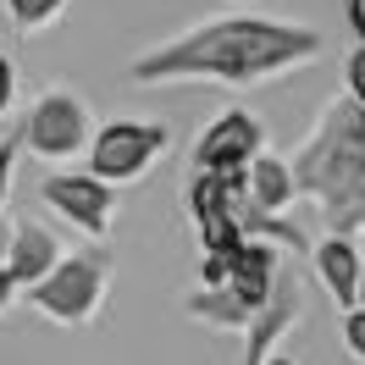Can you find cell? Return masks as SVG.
I'll return each instance as SVG.
<instances>
[{
    "label": "cell",
    "mask_w": 365,
    "mask_h": 365,
    "mask_svg": "<svg viewBox=\"0 0 365 365\" xmlns=\"http://www.w3.org/2000/svg\"><path fill=\"white\" fill-rule=\"evenodd\" d=\"M327 56L321 28L277 23V17H216L144 50L128 61L138 89H178V83H210V89H266L288 72H304Z\"/></svg>",
    "instance_id": "6da1fadb"
},
{
    "label": "cell",
    "mask_w": 365,
    "mask_h": 365,
    "mask_svg": "<svg viewBox=\"0 0 365 365\" xmlns=\"http://www.w3.org/2000/svg\"><path fill=\"white\" fill-rule=\"evenodd\" d=\"M294 200H316L327 227L338 238H354L365 227V106L349 94L327 100L316 133L288 160Z\"/></svg>",
    "instance_id": "7a4b0ae2"
},
{
    "label": "cell",
    "mask_w": 365,
    "mask_h": 365,
    "mask_svg": "<svg viewBox=\"0 0 365 365\" xmlns=\"http://www.w3.org/2000/svg\"><path fill=\"white\" fill-rule=\"evenodd\" d=\"M23 294H28V304L45 321H56V327H89V321L100 316L106 294H111V266H106L100 250L61 255V260L50 266V277H39Z\"/></svg>",
    "instance_id": "3957f363"
},
{
    "label": "cell",
    "mask_w": 365,
    "mask_h": 365,
    "mask_svg": "<svg viewBox=\"0 0 365 365\" xmlns=\"http://www.w3.org/2000/svg\"><path fill=\"white\" fill-rule=\"evenodd\" d=\"M89 138H94V116L72 89H45L17 122V150H28L34 160H50V166L83 155Z\"/></svg>",
    "instance_id": "277c9868"
},
{
    "label": "cell",
    "mask_w": 365,
    "mask_h": 365,
    "mask_svg": "<svg viewBox=\"0 0 365 365\" xmlns=\"http://www.w3.org/2000/svg\"><path fill=\"white\" fill-rule=\"evenodd\" d=\"M172 150V128L166 122H106L89 138V178H100L106 188L138 182L160 155Z\"/></svg>",
    "instance_id": "5b68a950"
},
{
    "label": "cell",
    "mask_w": 365,
    "mask_h": 365,
    "mask_svg": "<svg viewBox=\"0 0 365 365\" xmlns=\"http://www.w3.org/2000/svg\"><path fill=\"white\" fill-rule=\"evenodd\" d=\"M188 222L200 232V250L238 244V205H244V172H194L182 188Z\"/></svg>",
    "instance_id": "8992f818"
},
{
    "label": "cell",
    "mask_w": 365,
    "mask_h": 365,
    "mask_svg": "<svg viewBox=\"0 0 365 365\" xmlns=\"http://www.w3.org/2000/svg\"><path fill=\"white\" fill-rule=\"evenodd\" d=\"M39 200L56 216H67L78 232H89V238H106L111 222H116V188H106L89 172H50L39 182Z\"/></svg>",
    "instance_id": "52a82bcc"
},
{
    "label": "cell",
    "mask_w": 365,
    "mask_h": 365,
    "mask_svg": "<svg viewBox=\"0 0 365 365\" xmlns=\"http://www.w3.org/2000/svg\"><path fill=\"white\" fill-rule=\"evenodd\" d=\"M299 316H304V282H299V272L282 260V272H277L266 304H260V310L250 316V327H244V365H260V360H266L277 343L299 327Z\"/></svg>",
    "instance_id": "ba28073f"
},
{
    "label": "cell",
    "mask_w": 365,
    "mask_h": 365,
    "mask_svg": "<svg viewBox=\"0 0 365 365\" xmlns=\"http://www.w3.org/2000/svg\"><path fill=\"white\" fill-rule=\"evenodd\" d=\"M266 150V122L250 111H222L194 144V172H244Z\"/></svg>",
    "instance_id": "9c48e42d"
},
{
    "label": "cell",
    "mask_w": 365,
    "mask_h": 365,
    "mask_svg": "<svg viewBox=\"0 0 365 365\" xmlns=\"http://www.w3.org/2000/svg\"><path fill=\"white\" fill-rule=\"evenodd\" d=\"M61 244H56V232L45 227V222H11V232H6V260H0V266H6V277H11V282H17V294H23V288H34V282H39V277H50V266H56V260H61Z\"/></svg>",
    "instance_id": "30bf717a"
},
{
    "label": "cell",
    "mask_w": 365,
    "mask_h": 365,
    "mask_svg": "<svg viewBox=\"0 0 365 365\" xmlns=\"http://www.w3.org/2000/svg\"><path fill=\"white\" fill-rule=\"evenodd\" d=\"M277 272H282V250L260 244V238H238V244L227 250V294L244 299L250 310H260V304H266Z\"/></svg>",
    "instance_id": "8fae6325"
},
{
    "label": "cell",
    "mask_w": 365,
    "mask_h": 365,
    "mask_svg": "<svg viewBox=\"0 0 365 365\" xmlns=\"http://www.w3.org/2000/svg\"><path fill=\"white\" fill-rule=\"evenodd\" d=\"M304 260L316 266L321 288L332 294V304H338V310H354V304H360V266H365V255L354 250V238L327 232L321 244H310V255H304Z\"/></svg>",
    "instance_id": "7c38bea8"
},
{
    "label": "cell",
    "mask_w": 365,
    "mask_h": 365,
    "mask_svg": "<svg viewBox=\"0 0 365 365\" xmlns=\"http://www.w3.org/2000/svg\"><path fill=\"white\" fill-rule=\"evenodd\" d=\"M244 200L255 210H266V216H282V210L294 205V178H288V160L282 155H260L244 166Z\"/></svg>",
    "instance_id": "4fadbf2b"
},
{
    "label": "cell",
    "mask_w": 365,
    "mask_h": 365,
    "mask_svg": "<svg viewBox=\"0 0 365 365\" xmlns=\"http://www.w3.org/2000/svg\"><path fill=\"white\" fill-rule=\"evenodd\" d=\"M182 316L210 327V332H238V338H244V327H250L255 310L244 299H232L227 288H188V294H182Z\"/></svg>",
    "instance_id": "5bb4252c"
},
{
    "label": "cell",
    "mask_w": 365,
    "mask_h": 365,
    "mask_svg": "<svg viewBox=\"0 0 365 365\" xmlns=\"http://www.w3.org/2000/svg\"><path fill=\"white\" fill-rule=\"evenodd\" d=\"M6 11H11V28L39 34V28H50L61 11H67V0H6Z\"/></svg>",
    "instance_id": "9a60e30c"
},
{
    "label": "cell",
    "mask_w": 365,
    "mask_h": 365,
    "mask_svg": "<svg viewBox=\"0 0 365 365\" xmlns=\"http://www.w3.org/2000/svg\"><path fill=\"white\" fill-rule=\"evenodd\" d=\"M343 349H349V360L365 365V304L343 310Z\"/></svg>",
    "instance_id": "2e32d148"
},
{
    "label": "cell",
    "mask_w": 365,
    "mask_h": 365,
    "mask_svg": "<svg viewBox=\"0 0 365 365\" xmlns=\"http://www.w3.org/2000/svg\"><path fill=\"white\" fill-rule=\"evenodd\" d=\"M194 288H227V250H200V282Z\"/></svg>",
    "instance_id": "e0dca14e"
},
{
    "label": "cell",
    "mask_w": 365,
    "mask_h": 365,
    "mask_svg": "<svg viewBox=\"0 0 365 365\" xmlns=\"http://www.w3.org/2000/svg\"><path fill=\"white\" fill-rule=\"evenodd\" d=\"M11 166H17V133L0 138V210H6V194H11Z\"/></svg>",
    "instance_id": "ac0fdd59"
},
{
    "label": "cell",
    "mask_w": 365,
    "mask_h": 365,
    "mask_svg": "<svg viewBox=\"0 0 365 365\" xmlns=\"http://www.w3.org/2000/svg\"><path fill=\"white\" fill-rule=\"evenodd\" d=\"M343 78H349V100H354V106H365V45L354 50V56H349Z\"/></svg>",
    "instance_id": "d6986e66"
},
{
    "label": "cell",
    "mask_w": 365,
    "mask_h": 365,
    "mask_svg": "<svg viewBox=\"0 0 365 365\" xmlns=\"http://www.w3.org/2000/svg\"><path fill=\"white\" fill-rule=\"evenodd\" d=\"M17 106V72H11V61L0 56V116Z\"/></svg>",
    "instance_id": "ffe728a7"
},
{
    "label": "cell",
    "mask_w": 365,
    "mask_h": 365,
    "mask_svg": "<svg viewBox=\"0 0 365 365\" xmlns=\"http://www.w3.org/2000/svg\"><path fill=\"white\" fill-rule=\"evenodd\" d=\"M349 28L360 34V45H365V0H349Z\"/></svg>",
    "instance_id": "44dd1931"
},
{
    "label": "cell",
    "mask_w": 365,
    "mask_h": 365,
    "mask_svg": "<svg viewBox=\"0 0 365 365\" xmlns=\"http://www.w3.org/2000/svg\"><path fill=\"white\" fill-rule=\"evenodd\" d=\"M11 299H17V282H11V277H6V266H0V316L11 310Z\"/></svg>",
    "instance_id": "7402d4cb"
},
{
    "label": "cell",
    "mask_w": 365,
    "mask_h": 365,
    "mask_svg": "<svg viewBox=\"0 0 365 365\" xmlns=\"http://www.w3.org/2000/svg\"><path fill=\"white\" fill-rule=\"evenodd\" d=\"M260 365H294V354H266Z\"/></svg>",
    "instance_id": "603a6c76"
},
{
    "label": "cell",
    "mask_w": 365,
    "mask_h": 365,
    "mask_svg": "<svg viewBox=\"0 0 365 365\" xmlns=\"http://www.w3.org/2000/svg\"><path fill=\"white\" fill-rule=\"evenodd\" d=\"M6 232H11V222H0V260H6Z\"/></svg>",
    "instance_id": "cb8c5ba5"
},
{
    "label": "cell",
    "mask_w": 365,
    "mask_h": 365,
    "mask_svg": "<svg viewBox=\"0 0 365 365\" xmlns=\"http://www.w3.org/2000/svg\"><path fill=\"white\" fill-rule=\"evenodd\" d=\"M360 304H365V266H360Z\"/></svg>",
    "instance_id": "d4e9b609"
}]
</instances>
